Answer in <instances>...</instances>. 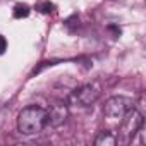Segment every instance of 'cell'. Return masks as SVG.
Returning a JSON list of instances; mask_svg holds the SVG:
<instances>
[{
    "label": "cell",
    "instance_id": "5b68a950",
    "mask_svg": "<svg viewBox=\"0 0 146 146\" xmlns=\"http://www.w3.org/2000/svg\"><path fill=\"white\" fill-rule=\"evenodd\" d=\"M46 113H48V124L52 125H60L67 119V108L65 105H60V103L53 105L50 110H46Z\"/></svg>",
    "mask_w": 146,
    "mask_h": 146
},
{
    "label": "cell",
    "instance_id": "8992f818",
    "mask_svg": "<svg viewBox=\"0 0 146 146\" xmlns=\"http://www.w3.org/2000/svg\"><path fill=\"white\" fill-rule=\"evenodd\" d=\"M117 143V137L110 132V131H102L96 139H95V144L96 146H113Z\"/></svg>",
    "mask_w": 146,
    "mask_h": 146
},
{
    "label": "cell",
    "instance_id": "277c9868",
    "mask_svg": "<svg viewBox=\"0 0 146 146\" xmlns=\"http://www.w3.org/2000/svg\"><path fill=\"white\" fill-rule=\"evenodd\" d=\"M74 96H76V100H78L79 105L90 107V105H93V103L100 98V91H98L95 86H91V84H84V86H81V88L74 93Z\"/></svg>",
    "mask_w": 146,
    "mask_h": 146
},
{
    "label": "cell",
    "instance_id": "ba28073f",
    "mask_svg": "<svg viewBox=\"0 0 146 146\" xmlns=\"http://www.w3.org/2000/svg\"><path fill=\"white\" fill-rule=\"evenodd\" d=\"M36 11L41 14H52L55 11V4H52L50 0H40L36 2Z\"/></svg>",
    "mask_w": 146,
    "mask_h": 146
},
{
    "label": "cell",
    "instance_id": "7a4b0ae2",
    "mask_svg": "<svg viewBox=\"0 0 146 146\" xmlns=\"http://www.w3.org/2000/svg\"><path fill=\"white\" fill-rule=\"evenodd\" d=\"M131 108H134V102L127 96H112L105 102L103 113L112 120H120Z\"/></svg>",
    "mask_w": 146,
    "mask_h": 146
},
{
    "label": "cell",
    "instance_id": "6da1fadb",
    "mask_svg": "<svg viewBox=\"0 0 146 146\" xmlns=\"http://www.w3.org/2000/svg\"><path fill=\"white\" fill-rule=\"evenodd\" d=\"M46 124H48V113L45 108L38 105H29L23 108L21 113L17 115V129L24 136H33L41 132Z\"/></svg>",
    "mask_w": 146,
    "mask_h": 146
},
{
    "label": "cell",
    "instance_id": "9c48e42d",
    "mask_svg": "<svg viewBox=\"0 0 146 146\" xmlns=\"http://www.w3.org/2000/svg\"><path fill=\"white\" fill-rule=\"evenodd\" d=\"M5 50H7V40H5V36L0 35V55H4Z\"/></svg>",
    "mask_w": 146,
    "mask_h": 146
},
{
    "label": "cell",
    "instance_id": "3957f363",
    "mask_svg": "<svg viewBox=\"0 0 146 146\" xmlns=\"http://www.w3.org/2000/svg\"><path fill=\"white\" fill-rule=\"evenodd\" d=\"M120 131L129 137V139H132L137 132H139V129L143 127V124H144V119H143V115L136 110V108H131L122 119H120Z\"/></svg>",
    "mask_w": 146,
    "mask_h": 146
},
{
    "label": "cell",
    "instance_id": "52a82bcc",
    "mask_svg": "<svg viewBox=\"0 0 146 146\" xmlns=\"http://www.w3.org/2000/svg\"><path fill=\"white\" fill-rule=\"evenodd\" d=\"M29 12H31L29 5H28V4H21V2L16 4L14 9H12V16H14V19H24V17L29 16Z\"/></svg>",
    "mask_w": 146,
    "mask_h": 146
}]
</instances>
